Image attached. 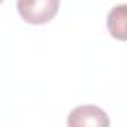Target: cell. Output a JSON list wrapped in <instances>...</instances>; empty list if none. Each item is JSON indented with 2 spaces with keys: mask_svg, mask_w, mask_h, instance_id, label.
<instances>
[{
  "mask_svg": "<svg viewBox=\"0 0 127 127\" xmlns=\"http://www.w3.org/2000/svg\"><path fill=\"white\" fill-rule=\"evenodd\" d=\"M109 33L118 40H127V5L114 6L106 20Z\"/></svg>",
  "mask_w": 127,
  "mask_h": 127,
  "instance_id": "obj_3",
  "label": "cell"
},
{
  "mask_svg": "<svg viewBox=\"0 0 127 127\" xmlns=\"http://www.w3.org/2000/svg\"><path fill=\"white\" fill-rule=\"evenodd\" d=\"M17 8L26 23L39 26L57 15L60 0H17Z\"/></svg>",
  "mask_w": 127,
  "mask_h": 127,
  "instance_id": "obj_1",
  "label": "cell"
},
{
  "mask_svg": "<svg viewBox=\"0 0 127 127\" xmlns=\"http://www.w3.org/2000/svg\"><path fill=\"white\" fill-rule=\"evenodd\" d=\"M67 124L70 127H81V126L106 127L109 126V118L102 108L94 105H84L75 108L69 114Z\"/></svg>",
  "mask_w": 127,
  "mask_h": 127,
  "instance_id": "obj_2",
  "label": "cell"
}]
</instances>
